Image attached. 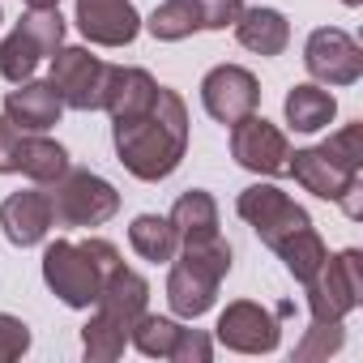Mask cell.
Wrapping results in <instances>:
<instances>
[{"label": "cell", "instance_id": "obj_26", "mask_svg": "<svg viewBox=\"0 0 363 363\" xmlns=\"http://www.w3.org/2000/svg\"><path fill=\"white\" fill-rule=\"evenodd\" d=\"M179 329H184V325L171 320V316H150V312H141L137 325L128 329V342H133L141 354H150V359H171Z\"/></svg>", "mask_w": 363, "mask_h": 363}, {"label": "cell", "instance_id": "obj_15", "mask_svg": "<svg viewBox=\"0 0 363 363\" xmlns=\"http://www.w3.org/2000/svg\"><path fill=\"white\" fill-rule=\"evenodd\" d=\"M77 30L99 48H128L141 30L133 0H77Z\"/></svg>", "mask_w": 363, "mask_h": 363}, {"label": "cell", "instance_id": "obj_3", "mask_svg": "<svg viewBox=\"0 0 363 363\" xmlns=\"http://www.w3.org/2000/svg\"><path fill=\"white\" fill-rule=\"evenodd\" d=\"M124 265L116 244L107 240H56L43 248V282L52 286V295L69 308H90L103 291V278Z\"/></svg>", "mask_w": 363, "mask_h": 363}, {"label": "cell", "instance_id": "obj_27", "mask_svg": "<svg viewBox=\"0 0 363 363\" xmlns=\"http://www.w3.org/2000/svg\"><path fill=\"white\" fill-rule=\"evenodd\" d=\"M124 342H128V333L120 329V325H111L107 316H90L86 320V329H82V350H86V359H94V363H111V359H120L124 354Z\"/></svg>", "mask_w": 363, "mask_h": 363}, {"label": "cell", "instance_id": "obj_24", "mask_svg": "<svg viewBox=\"0 0 363 363\" xmlns=\"http://www.w3.org/2000/svg\"><path fill=\"white\" fill-rule=\"evenodd\" d=\"M274 252L282 257V265H286V274H291L295 282H308V278L325 265V257H329V248H325V240L316 235V227H312V223H308V227H299V231H291Z\"/></svg>", "mask_w": 363, "mask_h": 363}, {"label": "cell", "instance_id": "obj_20", "mask_svg": "<svg viewBox=\"0 0 363 363\" xmlns=\"http://www.w3.org/2000/svg\"><path fill=\"white\" fill-rule=\"evenodd\" d=\"M235 39H240L248 52H257V56H282L286 43H291V22H286L278 9H265V5L240 9V18H235Z\"/></svg>", "mask_w": 363, "mask_h": 363}, {"label": "cell", "instance_id": "obj_34", "mask_svg": "<svg viewBox=\"0 0 363 363\" xmlns=\"http://www.w3.org/2000/svg\"><path fill=\"white\" fill-rule=\"evenodd\" d=\"M342 5H350V9H354V5H363V0H342Z\"/></svg>", "mask_w": 363, "mask_h": 363}, {"label": "cell", "instance_id": "obj_23", "mask_svg": "<svg viewBox=\"0 0 363 363\" xmlns=\"http://www.w3.org/2000/svg\"><path fill=\"white\" fill-rule=\"evenodd\" d=\"M128 244H133V252L141 261H154V265L171 261L179 252V235H175V227L162 214H137L133 227H128Z\"/></svg>", "mask_w": 363, "mask_h": 363}, {"label": "cell", "instance_id": "obj_17", "mask_svg": "<svg viewBox=\"0 0 363 363\" xmlns=\"http://www.w3.org/2000/svg\"><path fill=\"white\" fill-rule=\"evenodd\" d=\"M0 227H5L9 244L18 248H35L48 240L52 231V201L43 189H26V193H13L5 206H0Z\"/></svg>", "mask_w": 363, "mask_h": 363}, {"label": "cell", "instance_id": "obj_6", "mask_svg": "<svg viewBox=\"0 0 363 363\" xmlns=\"http://www.w3.org/2000/svg\"><path fill=\"white\" fill-rule=\"evenodd\" d=\"M303 286L312 320H346L363 303V252L346 248L337 257H325V265Z\"/></svg>", "mask_w": 363, "mask_h": 363}, {"label": "cell", "instance_id": "obj_35", "mask_svg": "<svg viewBox=\"0 0 363 363\" xmlns=\"http://www.w3.org/2000/svg\"><path fill=\"white\" fill-rule=\"evenodd\" d=\"M0 22H5V13H0Z\"/></svg>", "mask_w": 363, "mask_h": 363}, {"label": "cell", "instance_id": "obj_4", "mask_svg": "<svg viewBox=\"0 0 363 363\" xmlns=\"http://www.w3.org/2000/svg\"><path fill=\"white\" fill-rule=\"evenodd\" d=\"M52 223L56 227H103L120 210V193L94 171H65L52 179Z\"/></svg>", "mask_w": 363, "mask_h": 363}, {"label": "cell", "instance_id": "obj_32", "mask_svg": "<svg viewBox=\"0 0 363 363\" xmlns=\"http://www.w3.org/2000/svg\"><path fill=\"white\" fill-rule=\"evenodd\" d=\"M240 9H244V0H197L201 30H227V26H235Z\"/></svg>", "mask_w": 363, "mask_h": 363}, {"label": "cell", "instance_id": "obj_30", "mask_svg": "<svg viewBox=\"0 0 363 363\" xmlns=\"http://www.w3.org/2000/svg\"><path fill=\"white\" fill-rule=\"evenodd\" d=\"M30 350V325L9 316V312H0V363H13Z\"/></svg>", "mask_w": 363, "mask_h": 363}, {"label": "cell", "instance_id": "obj_9", "mask_svg": "<svg viewBox=\"0 0 363 363\" xmlns=\"http://www.w3.org/2000/svg\"><path fill=\"white\" fill-rule=\"evenodd\" d=\"M286 171L299 179L308 193H316L325 201H342V210L350 218H359V171L346 167V162H337L329 150H320V145L295 150L291 162H286Z\"/></svg>", "mask_w": 363, "mask_h": 363}, {"label": "cell", "instance_id": "obj_33", "mask_svg": "<svg viewBox=\"0 0 363 363\" xmlns=\"http://www.w3.org/2000/svg\"><path fill=\"white\" fill-rule=\"evenodd\" d=\"M30 9H60V0H26Z\"/></svg>", "mask_w": 363, "mask_h": 363}, {"label": "cell", "instance_id": "obj_16", "mask_svg": "<svg viewBox=\"0 0 363 363\" xmlns=\"http://www.w3.org/2000/svg\"><path fill=\"white\" fill-rule=\"evenodd\" d=\"M145 303H150V282H145L137 269H128V265H116V269L103 278V291H99V299H94L99 316H107V320L120 325L124 333L137 325V316L145 312Z\"/></svg>", "mask_w": 363, "mask_h": 363}, {"label": "cell", "instance_id": "obj_8", "mask_svg": "<svg viewBox=\"0 0 363 363\" xmlns=\"http://www.w3.org/2000/svg\"><path fill=\"white\" fill-rule=\"evenodd\" d=\"M107 69L99 56H90V48H56L52 52V86L60 94L65 107L73 111H103V86H107Z\"/></svg>", "mask_w": 363, "mask_h": 363}, {"label": "cell", "instance_id": "obj_11", "mask_svg": "<svg viewBox=\"0 0 363 363\" xmlns=\"http://www.w3.org/2000/svg\"><path fill=\"white\" fill-rule=\"evenodd\" d=\"M231 158L244 171H257V175H286L291 141L278 124H269L265 116L252 111V116L231 124Z\"/></svg>", "mask_w": 363, "mask_h": 363}, {"label": "cell", "instance_id": "obj_7", "mask_svg": "<svg viewBox=\"0 0 363 363\" xmlns=\"http://www.w3.org/2000/svg\"><path fill=\"white\" fill-rule=\"evenodd\" d=\"M69 171V150L43 133L18 128L9 116H0V175H26L35 184H52Z\"/></svg>", "mask_w": 363, "mask_h": 363}, {"label": "cell", "instance_id": "obj_18", "mask_svg": "<svg viewBox=\"0 0 363 363\" xmlns=\"http://www.w3.org/2000/svg\"><path fill=\"white\" fill-rule=\"evenodd\" d=\"M158 99V82L145 69H107V86H103V111L111 116V124L120 120H137L141 111H150Z\"/></svg>", "mask_w": 363, "mask_h": 363}, {"label": "cell", "instance_id": "obj_5", "mask_svg": "<svg viewBox=\"0 0 363 363\" xmlns=\"http://www.w3.org/2000/svg\"><path fill=\"white\" fill-rule=\"evenodd\" d=\"M65 43V18L60 9H30L0 43V77L5 82H26L35 77V69L43 65V56H52Z\"/></svg>", "mask_w": 363, "mask_h": 363}, {"label": "cell", "instance_id": "obj_13", "mask_svg": "<svg viewBox=\"0 0 363 363\" xmlns=\"http://www.w3.org/2000/svg\"><path fill=\"white\" fill-rule=\"evenodd\" d=\"M201 103H206V111L218 124H235V120H244V116L257 111L261 86H257V77L244 65H218L201 82Z\"/></svg>", "mask_w": 363, "mask_h": 363}, {"label": "cell", "instance_id": "obj_21", "mask_svg": "<svg viewBox=\"0 0 363 363\" xmlns=\"http://www.w3.org/2000/svg\"><path fill=\"white\" fill-rule=\"evenodd\" d=\"M282 111H286V124H291L295 133H320V128H329V120L337 116V99H333L325 86H316V82H303V86H295V90L286 94Z\"/></svg>", "mask_w": 363, "mask_h": 363}, {"label": "cell", "instance_id": "obj_29", "mask_svg": "<svg viewBox=\"0 0 363 363\" xmlns=\"http://www.w3.org/2000/svg\"><path fill=\"white\" fill-rule=\"evenodd\" d=\"M320 150H329L337 162H346V167H363V124H346V128H337L329 141H320Z\"/></svg>", "mask_w": 363, "mask_h": 363}, {"label": "cell", "instance_id": "obj_10", "mask_svg": "<svg viewBox=\"0 0 363 363\" xmlns=\"http://www.w3.org/2000/svg\"><path fill=\"white\" fill-rule=\"evenodd\" d=\"M235 214L261 235L265 248H278L291 231H299V227L312 223L308 210L295 206V201H291L282 189H274V184H252V189H244V193L235 197Z\"/></svg>", "mask_w": 363, "mask_h": 363}, {"label": "cell", "instance_id": "obj_19", "mask_svg": "<svg viewBox=\"0 0 363 363\" xmlns=\"http://www.w3.org/2000/svg\"><path fill=\"white\" fill-rule=\"evenodd\" d=\"M60 111H65V103H60V94H56L52 82L26 77V82H18V90L5 94V116H9L18 128H26V133H48V128H56V124H60Z\"/></svg>", "mask_w": 363, "mask_h": 363}, {"label": "cell", "instance_id": "obj_25", "mask_svg": "<svg viewBox=\"0 0 363 363\" xmlns=\"http://www.w3.org/2000/svg\"><path fill=\"white\" fill-rule=\"evenodd\" d=\"M150 35L158 43H179L189 39L193 30H201V13H197V0H162V5L150 13Z\"/></svg>", "mask_w": 363, "mask_h": 363}, {"label": "cell", "instance_id": "obj_2", "mask_svg": "<svg viewBox=\"0 0 363 363\" xmlns=\"http://www.w3.org/2000/svg\"><path fill=\"white\" fill-rule=\"evenodd\" d=\"M231 274V244L223 235L206 240H184L179 257H171V278H167V303L175 316L197 320L214 308L218 282Z\"/></svg>", "mask_w": 363, "mask_h": 363}, {"label": "cell", "instance_id": "obj_31", "mask_svg": "<svg viewBox=\"0 0 363 363\" xmlns=\"http://www.w3.org/2000/svg\"><path fill=\"white\" fill-rule=\"evenodd\" d=\"M214 346L201 329H179L175 337V350H171V363H210Z\"/></svg>", "mask_w": 363, "mask_h": 363}, {"label": "cell", "instance_id": "obj_28", "mask_svg": "<svg viewBox=\"0 0 363 363\" xmlns=\"http://www.w3.org/2000/svg\"><path fill=\"white\" fill-rule=\"evenodd\" d=\"M346 333H342V320H312L303 342L295 346V363H312V359H329L333 350H342Z\"/></svg>", "mask_w": 363, "mask_h": 363}, {"label": "cell", "instance_id": "obj_1", "mask_svg": "<svg viewBox=\"0 0 363 363\" xmlns=\"http://www.w3.org/2000/svg\"><path fill=\"white\" fill-rule=\"evenodd\" d=\"M111 137H116V154L124 162L128 175L145 179H167L179 162H184V150H189V107L175 90L158 86V99L150 111H141L137 120H120L111 124Z\"/></svg>", "mask_w": 363, "mask_h": 363}, {"label": "cell", "instance_id": "obj_12", "mask_svg": "<svg viewBox=\"0 0 363 363\" xmlns=\"http://www.w3.org/2000/svg\"><path fill=\"white\" fill-rule=\"evenodd\" d=\"M303 65L316 77V86H354L363 77V48L337 30V26H320L308 35L303 48Z\"/></svg>", "mask_w": 363, "mask_h": 363}, {"label": "cell", "instance_id": "obj_14", "mask_svg": "<svg viewBox=\"0 0 363 363\" xmlns=\"http://www.w3.org/2000/svg\"><path fill=\"white\" fill-rule=\"evenodd\" d=\"M282 329H278V316L265 312L261 303L252 299H235L227 303V312L218 316V342L227 350H240V354H269L278 346Z\"/></svg>", "mask_w": 363, "mask_h": 363}, {"label": "cell", "instance_id": "obj_22", "mask_svg": "<svg viewBox=\"0 0 363 363\" xmlns=\"http://www.w3.org/2000/svg\"><path fill=\"white\" fill-rule=\"evenodd\" d=\"M167 223L175 227L179 244L184 240H206V235H218V201L206 193V189H189L167 214Z\"/></svg>", "mask_w": 363, "mask_h": 363}]
</instances>
